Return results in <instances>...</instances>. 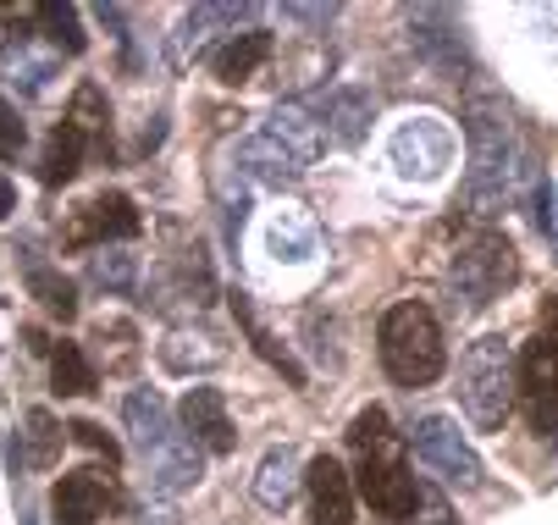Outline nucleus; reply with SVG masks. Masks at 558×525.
I'll return each instance as SVG.
<instances>
[{
    "instance_id": "ddd939ff",
    "label": "nucleus",
    "mask_w": 558,
    "mask_h": 525,
    "mask_svg": "<svg viewBox=\"0 0 558 525\" xmlns=\"http://www.w3.org/2000/svg\"><path fill=\"white\" fill-rule=\"evenodd\" d=\"M28 460L34 465H56V454H61V426H56V415L50 410H34L28 415Z\"/></svg>"
},
{
    "instance_id": "4468645a",
    "label": "nucleus",
    "mask_w": 558,
    "mask_h": 525,
    "mask_svg": "<svg viewBox=\"0 0 558 525\" xmlns=\"http://www.w3.org/2000/svg\"><path fill=\"white\" fill-rule=\"evenodd\" d=\"M34 17L50 28V39L61 50H84V28H77V12L72 7H34Z\"/></svg>"
},
{
    "instance_id": "f8f14e48",
    "label": "nucleus",
    "mask_w": 558,
    "mask_h": 525,
    "mask_svg": "<svg viewBox=\"0 0 558 525\" xmlns=\"http://www.w3.org/2000/svg\"><path fill=\"white\" fill-rule=\"evenodd\" d=\"M28 288H34V298H39V305H45L56 321H72V316H77V288H72L66 277H56V271H34Z\"/></svg>"
},
{
    "instance_id": "0eeeda50",
    "label": "nucleus",
    "mask_w": 558,
    "mask_h": 525,
    "mask_svg": "<svg viewBox=\"0 0 558 525\" xmlns=\"http://www.w3.org/2000/svg\"><path fill=\"white\" fill-rule=\"evenodd\" d=\"M183 426L210 448V454H232V420H227V399L216 393V388H194L189 399H183Z\"/></svg>"
},
{
    "instance_id": "1a4fd4ad",
    "label": "nucleus",
    "mask_w": 558,
    "mask_h": 525,
    "mask_svg": "<svg viewBox=\"0 0 558 525\" xmlns=\"http://www.w3.org/2000/svg\"><path fill=\"white\" fill-rule=\"evenodd\" d=\"M266 61H271V34H266V28H250V34H238V39L216 56V78L238 89V84H250Z\"/></svg>"
},
{
    "instance_id": "7ed1b4c3",
    "label": "nucleus",
    "mask_w": 558,
    "mask_h": 525,
    "mask_svg": "<svg viewBox=\"0 0 558 525\" xmlns=\"http://www.w3.org/2000/svg\"><path fill=\"white\" fill-rule=\"evenodd\" d=\"M514 388H520L525 420H531L542 437L558 431V349H553L547 338H531V343H525Z\"/></svg>"
},
{
    "instance_id": "dca6fc26",
    "label": "nucleus",
    "mask_w": 558,
    "mask_h": 525,
    "mask_svg": "<svg viewBox=\"0 0 558 525\" xmlns=\"http://www.w3.org/2000/svg\"><path fill=\"white\" fill-rule=\"evenodd\" d=\"M23 138H28V133H23V117L0 100V161H17V156H23Z\"/></svg>"
},
{
    "instance_id": "f257e3e1",
    "label": "nucleus",
    "mask_w": 558,
    "mask_h": 525,
    "mask_svg": "<svg viewBox=\"0 0 558 525\" xmlns=\"http://www.w3.org/2000/svg\"><path fill=\"white\" fill-rule=\"evenodd\" d=\"M349 442H354V492L381 514V520H410L415 514V476H410V448L404 437L392 431L387 410H360L354 426H349Z\"/></svg>"
},
{
    "instance_id": "2eb2a0df",
    "label": "nucleus",
    "mask_w": 558,
    "mask_h": 525,
    "mask_svg": "<svg viewBox=\"0 0 558 525\" xmlns=\"http://www.w3.org/2000/svg\"><path fill=\"white\" fill-rule=\"evenodd\" d=\"M66 431H72V442H84V448H95V454H106V465H117V460H122L117 437H111V431H100L95 420H72Z\"/></svg>"
},
{
    "instance_id": "6e6552de",
    "label": "nucleus",
    "mask_w": 558,
    "mask_h": 525,
    "mask_svg": "<svg viewBox=\"0 0 558 525\" xmlns=\"http://www.w3.org/2000/svg\"><path fill=\"white\" fill-rule=\"evenodd\" d=\"M84 149H89V138H84V133H77L72 122H56V133L45 138V156H39V178H45V188L72 183V178H77V167H84Z\"/></svg>"
},
{
    "instance_id": "39448f33",
    "label": "nucleus",
    "mask_w": 558,
    "mask_h": 525,
    "mask_svg": "<svg viewBox=\"0 0 558 525\" xmlns=\"http://www.w3.org/2000/svg\"><path fill=\"white\" fill-rule=\"evenodd\" d=\"M354 476L332 460V454H315L310 460V525H354Z\"/></svg>"
},
{
    "instance_id": "9d476101",
    "label": "nucleus",
    "mask_w": 558,
    "mask_h": 525,
    "mask_svg": "<svg viewBox=\"0 0 558 525\" xmlns=\"http://www.w3.org/2000/svg\"><path fill=\"white\" fill-rule=\"evenodd\" d=\"M50 382H56L61 399L95 393V365H89V354L77 349V343H56V349H50Z\"/></svg>"
},
{
    "instance_id": "a211bd4d",
    "label": "nucleus",
    "mask_w": 558,
    "mask_h": 525,
    "mask_svg": "<svg viewBox=\"0 0 558 525\" xmlns=\"http://www.w3.org/2000/svg\"><path fill=\"white\" fill-rule=\"evenodd\" d=\"M7 210H12V183L0 178V216H7Z\"/></svg>"
},
{
    "instance_id": "f3484780",
    "label": "nucleus",
    "mask_w": 558,
    "mask_h": 525,
    "mask_svg": "<svg viewBox=\"0 0 558 525\" xmlns=\"http://www.w3.org/2000/svg\"><path fill=\"white\" fill-rule=\"evenodd\" d=\"M542 338L558 349V298H553V305H542Z\"/></svg>"
},
{
    "instance_id": "20e7f679",
    "label": "nucleus",
    "mask_w": 558,
    "mask_h": 525,
    "mask_svg": "<svg viewBox=\"0 0 558 525\" xmlns=\"http://www.w3.org/2000/svg\"><path fill=\"white\" fill-rule=\"evenodd\" d=\"M138 233V210L128 194H95L89 205H77L72 221L61 228V244L66 249H89V244H106V239H133Z\"/></svg>"
},
{
    "instance_id": "423d86ee",
    "label": "nucleus",
    "mask_w": 558,
    "mask_h": 525,
    "mask_svg": "<svg viewBox=\"0 0 558 525\" xmlns=\"http://www.w3.org/2000/svg\"><path fill=\"white\" fill-rule=\"evenodd\" d=\"M111 503V481L100 471H72L50 492V525H95Z\"/></svg>"
},
{
    "instance_id": "f03ea898",
    "label": "nucleus",
    "mask_w": 558,
    "mask_h": 525,
    "mask_svg": "<svg viewBox=\"0 0 558 525\" xmlns=\"http://www.w3.org/2000/svg\"><path fill=\"white\" fill-rule=\"evenodd\" d=\"M376 349H381V370L398 388H432L442 377V365H448L442 327H437V316L421 305V298H404V305H392L381 316Z\"/></svg>"
},
{
    "instance_id": "9b49d317",
    "label": "nucleus",
    "mask_w": 558,
    "mask_h": 525,
    "mask_svg": "<svg viewBox=\"0 0 558 525\" xmlns=\"http://www.w3.org/2000/svg\"><path fill=\"white\" fill-rule=\"evenodd\" d=\"M66 122L84 133V138H106V127H111V106H106V95H100V84H84L72 95V111H66Z\"/></svg>"
}]
</instances>
